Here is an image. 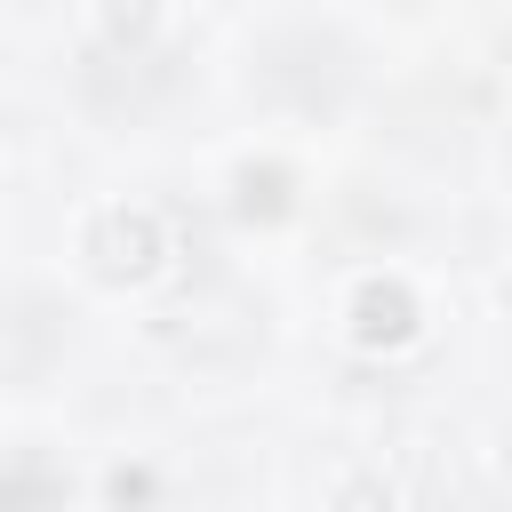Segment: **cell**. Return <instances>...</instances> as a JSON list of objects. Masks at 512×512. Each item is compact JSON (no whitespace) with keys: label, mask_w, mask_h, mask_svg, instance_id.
Masks as SVG:
<instances>
[{"label":"cell","mask_w":512,"mask_h":512,"mask_svg":"<svg viewBox=\"0 0 512 512\" xmlns=\"http://www.w3.org/2000/svg\"><path fill=\"white\" fill-rule=\"evenodd\" d=\"M352 336H360V344H408V336H416V296H408L400 280H368V288L352 296Z\"/></svg>","instance_id":"6da1fadb"}]
</instances>
